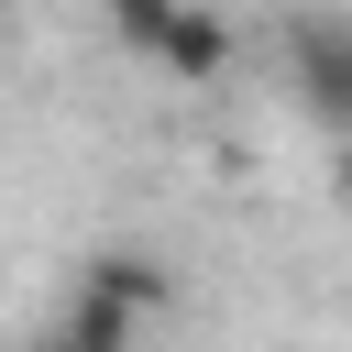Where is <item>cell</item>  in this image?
I'll return each mask as SVG.
<instances>
[{
	"label": "cell",
	"mask_w": 352,
	"mask_h": 352,
	"mask_svg": "<svg viewBox=\"0 0 352 352\" xmlns=\"http://www.w3.org/2000/svg\"><path fill=\"white\" fill-rule=\"evenodd\" d=\"M143 55H154V66H176V77L198 88V77H220V66H231V33H220L209 11H187V0H176V11L154 22V44H143Z\"/></svg>",
	"instance_id": "obj_1"
},
{
	"label": "cell",
	"mask_w": 352,
	"mask_h": 352,
	"mask_svg": "<svg viewBox=\"0 0 352 352\" xmlns=\"http://www.w3.org/2000/svg\"><path fill=\"white\" fill-rule=\"evenodd\" d=\"M77 297H99V308H121V319H143V308H165V275H154L143 253H99V264L77 275Z\"/></svg>",
	"instance_id": "obj_2"
},
{
	"label": "cell",
	"mask_w": 352,
	"mask_h": 352,
	"mask_svg": "<svg viewBox=\"0 0 352 352\" xmlns=\"http://www.w3.org/2000/svg\"><path fill=\"white\" fill-rule=\"evenodd\" d=\"M297 77H308V110H341V88H352V44H341V22H308Z\"/></svg>",
	"instance_id": "obj_3"
},
{
	"label": "cell",
	"mask_w": 352,
	"mask_h": 352,
	"mask_svg": "<svg viewBox=\"0 0 352 352\" xmlns=\"http://www.w3.org/2000/svg\"><path fill=\"white\" fill-rule=\"evenodd\" d=\"M99 11H110V22H121V33H132V44H154V22H165V11H176V0H99Z\"/></svg>",
	"instance_id": "obj_4"
}]
</instances>
